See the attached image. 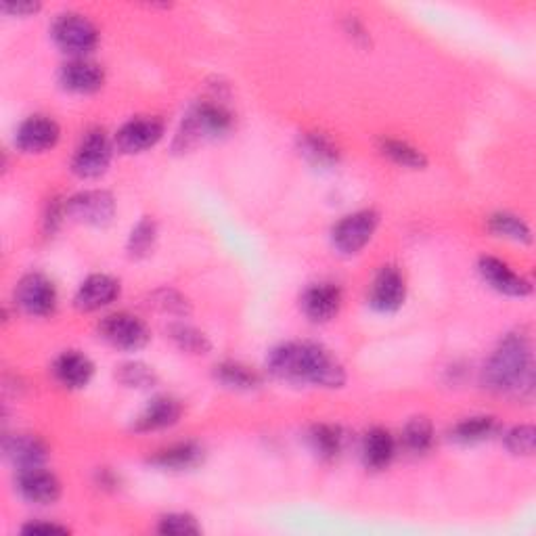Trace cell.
I'll return each mask as SVG.
<instances>
[{
	"mask_svg": "<svg viewBox=\"0 0 536 536\" xmlns=\"http://www.w3.org/2000/svg\"><path fill=\"white\" fill-rule=\"evenodd\" d=\"M268 371L287 384H310L319 388H342L346 371L321 344L287 342L268 354Z\"/></svg>",
	"mask_w": 536,
	"mask_h": 536,
	"instance_id": "1",
	"label": "cell"
},
{
	"mask_svg": "<svg viewBox=\"0 0 536 536\" xmlns=\"http://www.w3.org/2000/svg\"><path fill=\"white\" fill-rule=\"evenodd\" d=\"M532 346L524 331L509 333L484 367V386L497 394H532Z\"/></svg>",
	"mask_w": 536,
	"mask_h": 536,
	"instance_id": "2",
	"label": "cell"
},
{
	"mask_svg": "<svg viewBox=\"0 0 536 536\" xmlns=\"http://www.w3.org/2000/svg\"><path fill=\"white\" fill-rule=\"evenodd\" d=\"M233 128L231 111L220 103H199L195 105L189 116L183 120L181 130H178L172 149L178 153L193 151L197 145L210 139H218Z\"/></svg>",
	"mask_w": 536,
	"mask_h": 536,
	"instance_id": "3",
	"label": "cell"
},
{
	"mask_svg": "<svg viewBox=\"0 0 536 536\" xmlns=\"http://www.w3.org/2000/svg\"><path fill=\"white\" fill-rule=\"evenodd\" d=\"M57 47L76 59H84L99 44V30L91 19L82 13H61L51 30Z\"/></svg>",
	"mask_w": 536,
	"mask_h": 536,
	"instance_id": "4",
	"label": "cell"
},
{
	"mask_svg": "<svg viewBox=\"0 0 536 536\" xmlns=\"http://www.w3.org/2000/svg\"><path fill=\"white\" fill-rule=\"evenodd\" d=\"M377 225H379V214L375 210H361L342 218L331 233L335 250L348 256L359 254L373 239Z\"/></svg>",
	"mask_w": 536,
	"mask_h": 536,
	"instance_id": "5",
	"label": "cell"
},
{
	"mask_svg": "<svg viewBox=\"0 0 536 536\" xmlns=\"http://www.w3.org/2000/svg\"><path fill=\"white\" fill-rule=\"evenodd\" d=\"M65 216L88 227H105L116 216V199L107 191H84L65 204Z\"/></svg>",
	"mask_w": 536,
	"mask_h": 536,
	"instance_id": "6",
	"label": "cell"
},
{
	"mask_svg": "<svg viewBox=\"0 0 536 536\" xmlns=\"http://www.w3.org/2000/svg\"><path fill=\"white\" fill-rule=\"evenodd\" d=\"M99 331L105 342L126 352L141 350L151 340L147 325L139 317L128 315V312H116V315L105 317L99 325Z\"/></svg>",
	"mask_w": 536,
	"mask_h": 536,
	"instance_id": "7",
	"label": "cell"
},
{
	"mask_svg": "<svg viewBox=\"0 0 536 536\" xmlns=\"http://www.w3.org/2000/svg\"><path fill=\"white\" fill-rule=\"evenodd\" d=\"M17 304L32 317H49L57 308V287L51 279L40 273L26 275L19 281L15 292Z\"/></svg>",
	"mask_w": 536,
	"mask_h": 536,
	"instance_id": "8",
	"label": "cell"
},
{
	"mask_svg": "<svg viewBox=\"0 0 536 536\" xmlns=\"http://www.w3.org/2000/svg\"><path fill=\"white\" fill-rule=\"evenodd\" d=\"M111 153L114 149L103 130L88 132L74 153L72 170L80 178H99L109 168Z\"/></svg>",
	"mask_w": 536,
	"mask_h": 536,
	"instance_id": "9",
	"label": "cell"
},
{
	"mask_svg": "<svg viewBox=\"0 0 536 536\" xmlns=\"http://www.w3.org/2000/svg\"><path fill=\"white\" fill-rule=\"evenodd\" d=\"M164 137V122L160 118H134L126 122L116 134V147L122 153H143L158 145Z\"/></svg>",
	"mask_w": 536,
	"mask_h": 536,
	"instance_id": "10",
	"label": "cell"
},
{
	"mask_svg": "<svg viewBox=\"0 0 536 536\" xmlns=\"http://www.w3.org/2000/svg\"><path fill=\"white\" fill-rule=\"evenodd\" d=\"M478 271L482 279L499 294H505L511 298H526L532 294L530 281L518 275L509 264H505L499 258L482 256L478 262Z\"/></svg>",
	"mask_w": 536,
	"mask_h": 536,
	"instance_id": "11",
	"label": "cell"
},
{
	"mask_svg": "<svg viewBox=\"0 0 536 536\" xmlns=\"http://www.w3.org/2000/svg\"><path fill=\"white\" fill-rule=\"evenodd\" d=\"M405 298H407L405 277L400 275L398 268L384 266L371 285L369 304L379 312H396L402 304H405Z\"/></svg>",
	"mask_w": 536,
	"mask_h": 536,
	"instance_id": "12",
	"label": "cell"
},
{
	"mask_svg": "<svg viewBox=\"0 0 536 536\" xmlns=\"http://www.w3.org/2000/svg\"><path fill=\"white\" fill-rule=\"evenodd\" d=\"M59 137L61 130L53 118L32 116L17 128L15 145L24 153H44L57 145Z\"/></svg>",
	"mask_w": 536,
	"mask_h": 536,
	"instance_id": "13",
	"label": "cell"
},
{
	"mask_svg": "<svg viewBox=\"0 0 536 536\" xmlns=\"http://www.w3.org/2000/svg\"><path fill=\"white\" fill-rule=\"evenodd\" d=\"M17 490L19 495L30 503L53 505L61 497V482L55 474L47 472V469L34 467L26 469V472H19Z\"/></svg>",
	"mask_w": 536,
	"mask_h": 536,
	"instance_id": "14",
	"label": "cell"
},
{
	"mask_svg": "<svg viewBox=\"0 0 536 536\" xmlns=\"http://www.w3.org/2000/svg\"><path fill=\"white\" fill-rule=\"evenodd\" d=\"M342 308V289L333 283L310 285L302 296L304 315L315 323H327Z\"/></svg>",
	"mask_w": 536,
	"mask_h": 536,
	"instance_id": "15",
	"label": "cell"
},
{
	"mask_svg": "<svg viewBox=\"0 0 536 536\" xmlns=\"http://www.w3.org/2000/svg\"><path fill=\"white\" fill-rule=\"evenodd\" d=\"M59 82L65 91L78 93V95H91V93H97L103 86L105 74L93 61L74 59L61 67Z\"/></svg>",
	"mask_w": 536,
	"mask_h": 536,
	"instance_id": "16",
	"label": "cell"
},
{
	"mask_svg": "<svg viewBox=\"0 0 536 536\" xmlns=\"http://www.w3.org/2000/svg\"><path fill=\"white\" fill-rule=\"evenodd\" d=\"M120 296V283L109 275H91L76 292L74 304L82 312H95L111 302H116Z\"/></svg>",
	"mask_w": 536,
	"mask_h": 536,
	"instance_id": "17",
	"label": "cell"
},
{
	"mask_svg": "<svg viewBox=\"0 0 536 536\" xmlns=\"http://www.w3.org/2000/svg\"><path fill=\"white\" fill-rule=\"evenodd\" d=\"M53 375L61 386L70 390H80L91 384V379L95 375V365L86 354L78 350H67L55 361Z\"/></svg>",
	"mask_w": 536,
	"mask_h": 536,
	"instance_id": "18",
	"label": "cell"
},
{
	"mask_svg": "<svg viewBox=\"0 0 536 536\" xmlns=\"http://www.w3.org/2000/svg\"><path fill=\"white\" fill-rule=\"evenodd\" d=\"M183 407L181 402L172 396H158L153 398L145 411L134 421V432L145 434V432H158L172 428L174 423L181 419Z\"/></svg>",
	"mask_w": 536,
	"mask_h": 536,
	"instance_id": "19",
	"label": "cell"
},
{
	"mask_svg": "<svg viewBox=\"0 0 536 536\" xmlns=\"http://www.w3.org/2000/svg\"><path fill=\"white\" fill-rule=\"evenodd\" d=\"M5 455L19 472H26V469L42 467L49 459V449L38 436L15 434L5 440Z\"/></svg>",
	"mask_w": 536,
	"mask_h": 536,
	"instance_id": "20",
	"label": "cell"
},
{
	"mask_svg": "<svg viewBox=\"0 0 536 536\" xmlns=\"http://www.w3.org/2000/svg\"><path fill=\"white\" fill-rule=\"evenodd\" d=\"M201 461H204V449L195 442L168 446V449L158 451L149 459L153 467H160L164 472H187V469L197 467Z\"/></svg>",
	"mask_w": 536,
	"mask_h": 536,
	"instance_id": "21",
	"label": "cell"
},
{
	"mask_svg": "<svg viewBox=\"0 0 536 536\" xmlns=\"http://www.w3.org/2000/svg\"><path fill=\"white\" fill-rule=\"evenodd\" d=\"M396 455L394 436L384 428H373L363 440V461L369 469H386Z\"/></svg>",
	"mask_w": 536,
	"mask_h": 536,
	"instance_id": "22",
	"label": "cell"
},
{
	"mask_svg": "<svg viewBox=\"0 0 536 536\" xmlns=\"http://www.w3.org/2000/svg\"><path fill=\"white\" fill-rule=\"evenodd\" d=\"M499 430V423L490 415H476L459 421L451 430V440L457 444H478L493 438Z\"/></svg>",
	"mask_w": 536,
	"mask_h": 536,
	"instance_id": "23",
	"label": "cell"
},
{
	"mask_svg": "<svg viewBox=\"0 0 536 536\" xmlns=\"http://www.w3.org/2000/svg\"><path fill=\"white\" fill-rule=\"evenodd\" d=\"M214 377L222 386L233 390H254L260 386V375L241 363H220L214 367Z\"/></svg>",
	"mask_w": 536,
	"mask_h": 536,
	"instance_id": "24",
	"label": "cell"
},
{
	"mask_svg": "<svg viewBox=\"0 0 536 536\" xmlns=\"http://www.w3.org/2000/svg\"><path fill=\"white\" fill-rule=\"evenodd\" d=\"M379 151H382L386 158H390L394 164L405 166V168L421 170V168H426V164H428L426 155H423L417 147H413V145H409L405 141L382 139V141H379Z\"/></svg>",
	"mask_w": 536,
	"mask_h": 536,
	"instance_id": "25",
	"label": "cell"
},
{
	"mask_svg": "<svg viewBox=\"0 0 536 536\" xmlns=\"http://www.w3.org/2000/svg\"><path fill=\"white\" fill-rule=\"evenodd\" d=\"M402 442L415 455L428 453L434 444L432 421L428 417H413L402 432Z\"/></svg>",
	"mask_w": 536,
	"mask_h": 536,
	"instance_id": "26",
	"label": "cell"
},
{
	"mask_svg": "<svg viewBox=\"0 0 536 536\" xmlns=\"http://www.w3.org/2000/svg\"><path fill=\"white\" fill-rule=\"evenodd\" d=\"M168 335L178 348H181L183 352H189V354H206L212 348L208 335L204 331L195 329L193 325H187V323L170 325Z\"/></svg>",
	"mask_w": 536,
	"mask_h": 536,
	"instance_id": "27",
	"label": "cell"
},
{
	"mask_svg": "<svg viewBox=\"0 0 536 536\" xmlns=\"http://www.w3.org/2000/svg\"><path fill=\"white\" fill-rule=\"evenodd\" d=\"M488 229H490V233H495V235L505 237V239H511V241H518V243H530L532 241L530 227L526 225V222L520 216L509 214V212H501V214L490 216Z\"/></svg>",
	"mask_w": 536,
	"mask_h": 536,
	"instance_id": "28",
	"label": "cell"
},
{
	"mask_svg": "<svg viewBox=\"0 0 536 536\" xmlns=\"http://www.w3.org/2000/svg\"><path fill=\"white\" fill-rule=\"evenodd\" d=\"M310 444H312V451H315L321 459H335L340 453H342V446H344V436H342V430L335 428V426H315L310 432Z\"/></svg>",
	"mask_w": 536,
	"mask_h": 536,
	"instance_id": "29",
	"label": "cell"
},
{
	"mask_svg": "<svg viewBox=\"0 0 536 536\" xmlns=\"http://www.w3.org/2000/svg\"><path fill=\"white\" fill-rule=\"evenodd\" d=\"M302 153L317 166H331L338 162V147H335L325 134L312 132L302 139Z\"/></svg>",
	"mask_w": 536,
	"mask_h": 536,
	"instance_id": "30",
	"label": "cell"
},
{
	"mask_svg": "<svg viewBox=\"0 0 536 536\" xmlns=\"http://www.w3.org/2000/svg\"><path fill=\"white\" fill-rule=\"evenodd\" d=\"M155 239H158V227H155V220L143 218L137 227L132 229L128 237V252L132 258H145L151 254Z\"/></svg>",
	"mask_w": 536,
	"mask_h": 536,
	"instance_id": "31",
	"label": "cell"
},
{
	"mask_svg": "<svg viewBox=\"0 0 536 536\" xmlns=\"http://www.w3.org/2000/svg\"><path fill=\"white\" fill-rule=\"evenodd\" d=\"M118 379L128 388H151L158 382V375L145 363H126L118 369Z\"/></svg>",
	"mask_w": 536,
	"mask_h": 536,
	"instance_id": "32",
	"label": "cell"
},
{
	"mask_svg": "<svg viewBox=\"0 0 536 536\" xmlns=\"http://www.w3.org/2000/svg\"><path fill=\"white\" fill-rule=\"evenodd\" d=\"M534 442H536V432L532 426H518L505 434V446L513 455L530 457L534 453Z\"/></svg>",
	"mask_w": 536,
	"mask_h": 536,
	"instance_id": "33",
	"label": "cell"
},
{
	"mask_svg": "<svg viewBox=\"0 0 536 536\" xmlns=\"http://www.w3.org/2000/svg\"><path fill=\"white\" fill-rule=\"evenodd\" d=\"M160 534H170V536H185V534H199L201 528L189 513H168L158 524Z\"/></svg>",
	"mask_w": 536,
	"mask_h": 536,
	"instance_id": "34",
	"label": "cell"
},
{
	"mask_svg": "<svg viewBox=\"0 0 536 536\" xmlns=\"http://www.w3.org/2000/svg\"><path fill=\"white\" fill-rule=\"evenodd\" d=\"M151 304L164 312H170V315H187L191 310L187 298L174 292V289H160V292H155Z\"/></svg>",
	"mask_w": 536,
	"mask_h": 536,
	"instance_id": "35",
	"label": "cell"
},
{
	"mask_svg": "<svg viewBox=\"0 0 536 536\" xmlns=\"http://www.w3.org/2000/svg\"><path fill=\"white\" fill-rule=\"evenodd\" d=\"M0 9L9 15L24 17V15H32V13L40 11V3H32V0H21V3H3V7Z\"/></svg>",
	"mask_w": 536,
	"mask_h": 536,
	"instance_id": "36",
	"label": "cell"
},
{
	"mask_svg": "<svg viewBox=\"0 0 536 536\" xmlns=\"http://www.w3.org/2000/svg\"><path fill=\"white\" fill-rule=\"evenodd\" d=\"M24 532L26 534H67L70 530H67L65 526H59V524H49V522H32L28 526H24Z\"/></svg>",
	"mask_w": 536,
	"mask_h": 536,
	"instance_id": "37",
	"label": "cell"
}]
</instances>
